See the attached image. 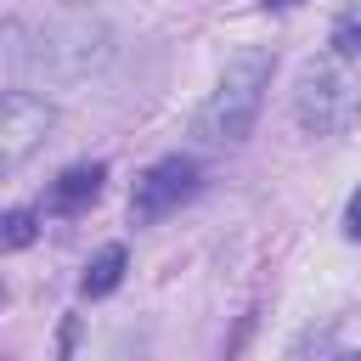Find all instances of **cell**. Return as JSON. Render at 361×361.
<instances>
[{
	"label": "cell",
	"instance_id": "12",
	"mask_svg": "<svg viewBox=\"0 0 361 361\" xmlns=\"http://www.w3.org/2000/svg\"><path fill=\"white\" fill-rule=\"evenodd\" d=\"M344 361H361V350H350V355H344Z\"/></svg>",
	"mask_w": 361,
	"mask_h": 361
},
{
	"label": "cell",
	"instance_id": "7",
	"mask_svg": "<svg viewBox=\"0 0 361 361\" xmlns=\"http://www.w3.org/2000/svg\"><path fill=\"white\" fill-rule=\"evenodd\" d=\"M124 265H130L124 243H107V248H96V254H90V265H85V276H79L85 299H102V293H113V288L124 282Z\"/></svg>",
	"mask_w": 361,
	"mask_h": 361
},
{
	"label": "cell",
	"instance_id": "3",
	"mask_svg": "<svg viewBox=\"0 0 361 361\" xmlns=\"http://www.w3.org/2000/svg\"><path fill=\"white\" fill-rule=\"evenodd\" d=\"M6 39H11L17 68L51 73V79H79L85 68H96L107 56V34L96 23H51V28H39V45H23L17 34H6Z\"/></svg>",
	"mask_w": 361,
	"mask_h": 361
},
{
	"label": "cell",
	"instance_id": "9",
	"mask_svg": "<svg viewBox=\"0 0 361 361\" xmlns=\"http://www.w3.org/2000/svg\"><path fill=\"white\" fill-rule=\"evenodd\" d=\"M6 248H28L34 243V209H6Z\"/></svg>",
	"mask_w": 361,
	"mask_h": 361
},
{
	"label": "cell",
	"instance_id": "11",
	"mask_svg": "<svg viewBox=\"0 0 361 361\" xmlns=\"http://www.w3.org/2000/svg\"><path fill=\"white\" fill-rule=\"evenodd\" d=\"M265 6H299V0H265Z\"/></svg>",
	"mask_w": 361,
	"mask_h": 361
},
{
	"label": "cell",
	"instance_id": "8",
	"mask_svg": "<svg viewBox=\"0 0 361 361\" xmlns=\"http://www.w3.org/2000/svg\"><path fill=\"white\" fill-rule=\"evenodd\" d=\"M327 45H333V56H344V62H361V6H350V11L333 23Z\"/></svg>",
	"mask_w": 361,
	"mask_h": 361
},
{
	"label": "cell",
	"instance_id": "4",
	"mask_svg": "<svg viewBox=\"0 0 361 361\" xmlns=\"http://www.w3.org/2000/svg\"><path fill=\"white\" fill-rule=\"evenodd\" d=\"M192 192H197V164L186 152H169V158H158V164H147L135 175V186H130V220L152 226V220L175 214Z\"/></svg>",
	"mask_w": 361,
	"mask_h": 361
},
{
	"label": "cell",
	"instance_id": "13",
	"mask_svg": "<svg viewBox=\"0 0 361 361\" xmlns=\"http://www.w3.org/2000/svg\"><path fill=\"white\" fill-rule=\"evenodd\" d=\"M62 6H79V0H62Z\"/></svg>",
	"mask_w": 361,
	"mask_h": 361
},
{
	"label": "cell",
	"instance_id": "10",
	"mask_svg": "<svg viewBox=\"0 0 361 361\" xmlns=\"http://www.w3.org/2000/svg\"><path fill=\"white\" fill-rule=\"evenodd\" d=\"M344 237H355L361 243V186L350 192V203H344Z\"/></svg>",
	"mask_w": 361,
	"mask_h": 361
},
{
	"label": "cell",
	"instance_id": "6",
	"mask_svg": "<svg viewBox=\"0 0 361 361\" xmlns=\"http://www.w3.org/2000/svg\"><path fill=\"white\" fill-rule=\"evenodd\" d=\"M102 180H107V164H68V169L51 180L45 209H51V214H79V209H90V203L102 197Z\"/></svg>",
	"mask_w": 361,
	"mask_h": 361
},
{
	"label": "cell",
	"instance_id": "1",
	"mask_svg": "<svg viewBox=\"0 0 361 361\" xmlns=\"http://www.w3.org/2000/svg\"><path fill=\"white\" fill-rule=\"evenodd\" d=\"M271 73H276V56L265 51V45H243V51H231L226 56V68H220V79H214V90H209V102L197 107V141H209V147H237L248 130H254V118H259V102H265V90H271Z\"/></svg>",
	"mask_w": 361,
	"mask_h": 361
},
{
	"label": "cell",
	"instance_id": "5",
	"mask_svg": "<svg viewBox=\"0 0 361 361\" xmlns=\"http://www.w3.org/2000/svg\"><path fill=\"white\" fill-rule=\"evenodd\" d=\"M56 113L45 107V96H28V90H6L0 102V169L11 175L34 147H45Z\"/></svg>",
	"mask_w": 361,
	"mask_h": 361
},
{
	"label": "cell",
	"instance_id": "2",
	"mask_svg": "<svg viewBox=\"0 0 361 361\" xmlns=\"http://www.w3.org/2000/svg\"><path fill=\"white\" fill-rule=\"evenodd\" d=\"M293 118L305 135H344L361 118V68L344 56L310 62L293 90Z\"/></svg>",
	"mask_w": 361,
	"mask_h": 361
}]
</instances>
